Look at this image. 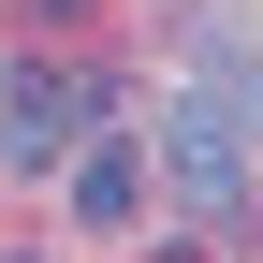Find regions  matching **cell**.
<instances>
[{
    "instance_id": "1",
    "label": "cell",
    "mask_w": 263,
    "mask_h": 263,
    "mask_svg": "<svg viewBox=\"0 0 263 263\" xmlns=\"http://www.w3.org/2000/svg\"><path fill=\"white\" fill-rule=\"evenodd\" d=\"M88 132H103V73H73V59H15V73H0V161L59 176Z\"/></svg>"
},
{
    "instance_id": "2",
    "label": "cell",
    "mask_w": 263,
    "mask_h": 263,
    "mask_svg": "<svg viewBox=\"0 0 263 263\" xmlns=\"http://www.w3.org/2000/svg\"><path fill=\"white\" fill-rule=\"evenodd\" d=\"M161 176H176V205H190V219H234V205H249V132L219 117V103H176Z\"/></svg>"
},
{
    "instance_id": "3",
    "label": "cell",
    "mask_w": 263,
    "mask_h": 263,
    "mask_svg": "<svg viewBox=\"0 0 263 263\" xmlns=\"http://www.w3.org/2000/svg\"><path fill=\"white\" fill-rule=\"evenodd\" d=\"M59 176H73V219H88V234H117V219H132V205H146V161H132V146H117V132H88V146H73V161H59Z\"/></svg>"
}]
</instances>
